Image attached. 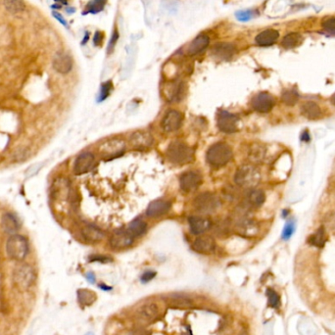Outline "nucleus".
<instances>
[{
  "label": "nucleus",
  "instance_id": "f8f14e48",
  "mask_svg": "<svg viewBox=\"0 0 335 335\" xmlns=\"http://www.w3.org/2000/svg\"><path fill=\"white\" fill-rule=\"evenodd\" d=\"M202 184V176L196 172H186L182 174L180 178V186L182 192H188L196 190Z\"/></svg>",
  "mask_w": 335,
  "mask_h": 335
},
{
  "label": "nucleus",
  "instance_id": "052dcab7",
  "mask_svg": "<svg viewBox=\"0 0 335 335\" xmlns=\"http://www.w3.org/2000/svg\"><path fill=\"white\" fill-rule=\"evenodd\" d=\"M188 335H192V332L188 330Z\"/></svg>",
  "mask_w": 335,
  "mask_h": 335
},
{
  "label": "nucleus",
  "instance_id": "3c124183",
  "mask_svg": "<svg viewBox=\"0 0 335 335\" xmlns=\"http://www.w3.org/2000/svg\"><path fill=\"white\" fill-rule=\"evenodd\" d=\"M86 278L90 284H94V282H96V276L92 272H88Z\"/></svg>",
  "mask_w": 335,
  "mask_h": 335
},
{
  "label": "nucleus",
  "instance_id": "f03ea898",
  "mask_svg": "<svg viewBox=\"0 0 335 335\" xmlns=\"http://www.w3.org/2000/svg\"><path fill=\"white\" fill-rule=\"evenodd\" d=\"M234 154L228 144L218 142L213 144L207 151V162L214 168H222L232 160Z\"/></svg>",
  "mask_w": 335,
  "mask_h": 335
},
{
  "label": "nucleus",
  "instance_id": "f257e3e1",
  "mask_svg": "<svg viewBox=\"0 0 335 335\" xmlns=\"http://www.w3.org/2000/svg\"><path fill=\"white\" fill-rule=\"evenodd\" d=\"M261 178L262 174L258 168L254 165H243L236 170L234 182L242 188L252 190L260 184Z\"/></svg>",
  "mask_w": 335,
  "mask_h": 335
},
{
  "label": "nucleus",
  "instance_id": "6e6d98bb",
  "mask_svg": "<svg viewBox=\"0 0 335 335\" xmlns=\"http://www.w3.org/2000/svg\"><path fill=\"white\" fill-rule=\"evenodd\" d=\"M100 288H103L102 290H111L112 289L111 288H107V286H100Z\"/></svg>",
  "mask_w": 335,
  "mask_h": 335
},
{
  "label": "nucleus",
  "instance_id": "7ed1b4c3",
  "mask_svg": "<svg viewBox=\"0 0 335 335\" xmlns=\"http://www.w3.org/2000/svg\"><path fill=\"white\" fill-rule=\"evenodd\" d=\"M167 157L170 162L176 165H186L194 159V152L192 147L182 142H174L168 145Z\"/></svg>",
  "mask_w": 335,
  "mask_h": 335
},
{
  "label": "nucleus",
  "instance_id": "e433bc0d",
  "mask_svg": "<svg viewBox=\"0 0 335 335\" xmlns=\"http://www.w3.org/2000/svg\"><path fill=\"white\" fill-rule=\"evenodd\" d=\"M282 100L288 106H294L299 100V94L293 90H288L282 92Z\"/></svg>",
  "mask_w": 335,
  "mask_h": 335
},
{
  "label": "nucleus",
  "instance_id": "13d9d810",
  "mask_svg": "<svg viewBox=\"0 0 335 335\" xmlns=\"http://www.w3.org/2000/svg\"><path fill=\"white\" fill-rule=\"evenodd\" d=\"M134 335H145L144 332H136Z\"/></svg>",
  "mask_w": 335,
  "mask_h": 335
},
{
  "label": "nucleus",
  "instance_id": "c03bdc74",
  "mask_svg": "<svg viewBox=\"0 0 335 335\" xmlns=\"http://www.w3.org/2000/svg\"><path fill=\"white\" fill-rule=\"evenodd\" d=\"M322 28L326 32L335 36V17L324 20L322 23Z\"/></svg>",
  "mask_w": 335,
  "mask_h": 335
},
{
  "label": "nucleus",
  "instance_id": "ddd939ff",
  "mask_svg": "<svg viewBox=\"0 0 335 335\" xmlns=\"http://www.w3.org/2000/svg\"><path fill=\"white\" fill-rule=\"evenodd\" d=\"M182 120L184 117L180 112L176 110H170L162 120V128L167 132H176L182 126Z\"/></svg>",
  "mask_w": 335,
  "mask_h": 335
},
{
  "label": "nucleus",
  "instance_id": "de8ad7c7",
  "mask_svg": "<svg viewBox=\"0 0 335 335\" xmlns=\"http://www.w3.org/2000/svg\"><path fill=\"white\" fill-rule=\"evenodd\" d=\"M103 38H104V34L100 30H97L94 34V44L96 46H101L102 42H103Z\"/></svg>",
  "mask_w": 335,
  "mask_h": 335
},
{
  "label": "nucleus",
  "instance_id": "2f4dec72",
  "mask_svg": "<svg viewBox=\"0 0 335 335\" xmlns=\"http://www.w3.org/2000/svg\"><path fill=\"white\" fill-rule=\"evenodd\" d=\"M303 38L302 36L297 32H291L288 36H286L282 42V46L286 49H292L301 44Z\"/></svg>",
  "mask_w": 335,
  "mask_h": 335
},
{
  "label": "nucleus",
  "instance_id": "b1692460",
  "mask_svg": "<svg viewBox=\"0 0 335 335\" xmlns=\"http://www.w3.org/2000/svg\"><path fill=\"white\" fill-rule=\"evenodd\" d=\"M301 114L308 120H318L322 116L320 106L312 101H307L301 106Z\"/></svg>",
  "mask_w": 335,
  "mask_h": 335
},
{
  "label": "nucleus",
  "instance_id": "dca6fc26",
  "mask_svg": "<svg viewBox=\"0 0 335 335\" xmlns=\"http://www.w3.org/2000/svg\"><path fill=\"white\" fill-rule=\"evenodd\" d=\"M53 68L56 72L66 74L71 72L72 69V57L64 52H59L54 56Z\"/></svg>",
  "mask_w": 335,
  "mask_h": 335
},
{
  "label": "nucleus",
  "instance_id": "f3484780",
  "mask_svg": "<svg viewBox=\"0 0 335 335\" xmlns=\"http://www.w3.org/2000/svg\"><path fill=\"white\" fill-rule=\"evenodd\" d=\"M216 242L210 236H202L195 240L192 244V249L200 254L210 255L216 251Z\"/></svg>",
  "mask_w": 335,
  "mask_h": 335
},
{
  "label": "nucleus",
  "instance_id": "20e7f679",
  "mask_svg": "<svg viewBox=\"0 0 335 335\" xmlns=\"http://www.w3.org/2000/svg\"><path fill=\"white\" fill-rule=\"evenodd\" d=\"M28 251L30 247L28 240L20 234L11 236L6 242L7 255L15 261L24 260L28 254Z\"/></svg>",
  "mask_w": 335,
  "mask_h": 335
},
{
  "label": "nucleus",
  "instance_id": "79ce46f5",
  "mask_svg": "<svg viewBox=\"0 0 335 335\" xmlns=\"http://www.w3.org/2000/svg\"><path fill=\"white\" fill-rule=\"evenodd\" d=\"M113 88V84L111 82V80H108L107 82L103 84L102 86H101V92H100V98H99V101H103L105 100L108 96H110V92Z\"/></svg>",
  "mask_w": 335,
  "mask_h": 335
},
{
  "label": "nucleus",
  "instance_id": "bb28decb",
  "mask_svg": "<svg viewBox=\"0 0 335 335\" xmlns=\"http://www.w3.org/2000/svg\"><path fill=\"white\" fill-rule=\"evenodd\" d=\"M82 236L84 238V240H88V242H92V243L100 242L101 240L104 238L103 232L100 228H96V226H94V224L86 226L82 230Z\"/></svg>",
  "mask_w": 335,
  "mask_h": 335
},
{
  "label": "nucleus",
  "instance_id": "a878e982",
  "mask_svg": "<svg viewBox=\"0 0 335 335\" xmlns=\"http://www.w3.org/2000/svg\"><path fill=\"white\" fill-rule=\"evenodd\" d=\"M20 222L18 218L11 214V213H6L2 216V228L5 232L9 234H15L20 230Z\"/></svg>",
  "mask_w": 335,
  "mask_h": 335
},
{
  "label": "nucleus",
  "instance_id": "f704fd0d",
  "mask_svg": "<svg viewBox=\"0 0 335 335\" xmlns=\"http://www.w3.org/2000/svg\"><path fill=\"white\" fill-rule=\"evenodd\" d=\"M4 7L13 14L22 12L24 10V0H4Z\"/></svg>",
  "mask_w": 335,
  "mask_h": 335
},
{
  "label": "nucleus",
  "instance_id": "5701e85b",
  "mask_svg": "<svg viewBox=\"0 0 335 335\" xmlns=\"http://www.w3.org/2000/svg\"><path fill=\"white\" fill-rule=\"evenodd\" d=\"M236 52V48L232 44L220 42L213 48V54L220 60H230Z\"/></svg>",
  "mask_w": 335,
  "mask_h": 335
},
{
  "label": "nucleus",
  "instance_id": "09e8293b",
  "mask_svg": "<svg viewBox=\"0 0 335 335\" xmlns=\"http://www.w3.org/2000/svg\"><path fill=\"white\" fill-rule=\"evenodd\" d=\"M92 262H101V263H108L111 262L112 260L108 257H103V256H94L90 258Z\"/></svg>",
  "mask_w": 335,
  "mask_h": 335
},
{
  "label": "nucleus",
  "instance_id": "864d4df0",
  "mask_svg": "<svg viewBox=\"0 0 335 335\" xmlns=\"http://www.w3.org/2000/svg\"><path fill=\"white\" fill-rule=\"evenodd\" d=\"M90 40V32H86V36H84V42H82V44H86L88 42V40Z\"/></svg>",
  "mask_w": 335,
  "mask_h": 335
},
{
  "label": "nucleus",
  "instance_id": "6ab92c4d",
  "mask_svg": "<svg viewBox=\"0 0 335 335\" xmlns=\"http://www.w3.org/2000/svg\"><path fill=\"white\" fill-rule=\"evenodd\" d=\"M190 230L193 234H202L209 230L212 226V222L209 218L203 216H193L188 218Z\"/></svg>",
  "mask_w": 335,
  "mask_h": 335
},
{
  "label": "nucleus",
  "instance_id": "49530a36",
  "mask_svg": "<svg viewBox=\"0 0 335 335\" xmlns=\"http://www.w3.org/2000/svg\"><path fill=\"white\" fill-rule=\"evenodd\" d=\"M155 276H156V272H153V270H147V272H145L144 274L142 276L140 280H142V282L146 284V282H149L150 280H152Z\"/></svg>",
  "mask_w": 335,
  "mask_h": 335
},
{
  "label": "nucleus",
  "instance_id": "412c9836",
  "mask_svg": "<svg viewBox=\"0 0 335 335\" xmlns=\"http://www.w3.org/2000/svg\"><path fill=\"white\" fill-rule=\"evenodd\" d=\"M209 44L210 38L205 34H201L192 40L190 46L188 48V54L190 56L200 54L208 48Z\"/></svg>",
  "mask_w": 335,
  "mask_h": 335
},
{
  "label": "nucleus",
  "instance_id": "603ef678",
  "mask_svg": "<svg viewBox=\"0 0 335 335\" xmlns=\"http://www.w3.org/2000/svg\"><path fill=\"white\" fill-rule=\"evenodd\" d=\"M54 16L61 22V24H63L64 26H67V22L65 21V19H64L60 14H58V13H54Z\"/></svg>",
  "mask_w": 335,
  "mask_h": 335
},
{
  "label": "nucleus",
  "instance_id": "5fc2aeb1",
  "mask_svg": "<svg viewBox=\"0 0 335 335\" xmlns=\"http://www.w3.org/2000/svg\"><path fill=\"white\" fill-rule=\"evenodd\" d=\"M56 2H60L61 4H64V5H67V3H68V1L67 0H55Z\"/></svg>",
  "mask_w": 335,
  "mask_h": 335
},
{
  "label": "nucleus",
  "instance_id": "0eeeda50",
  "mask_svg": "<svg viewBox=\"0 0 335 335\" xmlns=\"http://www.w3.org/2000/svg\"><path fill=\"white\" fill-rule=\"evenodd\" d=\"M234 232L242 238H253L260 232V226L254 220L244 218L236 224Z\"/></svg>",
  "mask_w": 335,
  "mask_h": 335
},
{
  "label": "nucleus",
  "instance_id": "423d86ee",
  "mask_svg": "<svg viewBox=\"0 0 335 335\" xmlns=\"http://www.w3.org/2000/svg\"><path fill=\"white\" fill-rule=\"evenodd\" d=\"M240 118L228 111L220 110L216 114V124L220 132L224 134H234L238 130Z\"/></svg>",
  "mask_w": 335,
  "mask_h": 335
},
{
  "label": "nucleus",
  "instance_id": "6e6552de",
  "mask_svg": "<svg viewBox=\"0 0 335 335\" xmlns=\"http://www.w3.org/2000/svg\"><path fill=\"white\" fill-rule=\"evenodd\" d=\"M34 272L28 264H22L18 266L14 272V280L16 284L22 289H28L30 288L34 284Z\"/></svg>",
  "mask_w": 335,
  "mask_h": 335
},
{
  "label": "nucleus",
  "instance_id": "4c0bfd02",
  "mask_svg": "<svg viewBox=\"0 0 335 335\" xmlns=\"http://www.w3.org/2000/svg\"><path fill=\"white\" fill-rule=\"evenodd\" d=\"M170 301L172 305L176 306H190L192 304V300L188 297L180 294H174L170 296Z\"/></svg>",
  "mask_w": 335,
  "mask_h": 335
},
{
  "label": "nucleus",
  "instance_id": "7c9ffc66",
  "mask_svg": "<svg viewBox=\"0 0 335 335\" xmlns=\"http://www.w3.org/2000/svg\"><path fill=\"white\" fill-rule=\"evenodd\" d=\"M146 228H147V224H146V222H145L144 220H142V218H136V220H132V222L130 224V226H128V232L134 238H136V236H142L144 232H145Z\"/></svg>",
  "mask_w": 335,
  "mask_h": 335
},
{
  "label": "nucleus",
  "instance_id": "a19ab883",
  "mask_svg": "<svg viewBox=\"0 0 335 335\" xmlns=\"http://www.w3.org/2000/svg\"><path fill=\"white\" fill-rule=\"evenodd\" d=\"M254 17V11L252 10H242L236 13V18L240 22H248Z\"/></svg>",
  "mask_w": 335,
  "mask_h": 335
},
{
  "label": "nucleus",
  "instance_id": "a18cd8bd",
  "mask_svg": "<svg viewBox=\"0 0 335 335\" xmlns=\"http://www.w3.org/2000/svg\"><path fill=\"white\" fill-rule=\"evenodd\" d=\"M118 40H119V32H118L117 28H115V30H114V32H113V34H112L111 40H110V42H109L108 48H107V50H108V53H109V54H110V53H111V52L114 50V48H115V46H116V44H117Z\"/></svg>",
  "mask_w": 335,
  "mask_h": 335
},
{
  "label": "nucleus",
  "instance_id": "9b49d317",
  "mask_svg": "<svg viewBox=\"0 0 335 335\" xmlns=\"http://www.w3.org/2000/svg\"><path fill=\"white\" fill-rule=\"evenodd\" d=\"M251 104L256 112L266 114L274 108V99L268 92H260L257 96H254Z\"/></svg>",
  "mask_w": 335,
  "mask_h": 335
},
{
  "label": "nucleus",
  "instance_id": "c85d7f7f",
  "mask_svg": "<svg viewBox=\"0 0 335 335\" xmlns=\"http://www.w3.org/2000/svg\"><path fill=\"white\" fill-rule=\"evenodd\" d=\"M266 200V195L263 190L252 188L247 194V203L252 208H260Z\"/></svg>",
  "mask_w": 335,
  "mask_h": 335
},
{
  "label": "nucleus",
  "instance_id": "aec40b11",
  "mask_svg": "<svg viewBox=\"0 0 335 335\" xmlns=\"http://www.w3.org/2000/svg\"><path fill=\"white\" fill-rule=\"evenodd\" d=\"M160 310L154 303H147L136 310V316L142 322H152L158 318Z\"/></svg>",
  "mask_w": 335,
  "mask_h": 335
},
{
  "label": "nucleus",
  "instance_id": "72a5a7b5",
  "mask_svg": "<svg viewBox=\"0 0 335 335\" xmlns=\"http://www.w3.org/2000/svg\"><path fill=\"white\" fill-rule=\"evenodd\" d=\"M107 0H92L88 3L86 6V10L84 12V15L86 14H97L101 11H103Z\"/></svg>",
  "mask_w": 335,
  "mask_h": 335
},
{
  "label": "nucleus",
  "instance_id": "c756f323",
  "mask_svg": "<svg viewBox=\"0 0 335 335\" xmlns=\"http://www.w3.org/2000/svg\"><path fill=\"white\" fill-rule=\"evenodd\" d=\"M326 230L322 226L320 228L316 230V232L314 234H312L311 236L308 238V243L312 246H314V247H318V248L324 247V244H326Z\"/></svg>",
  "mask_w": 335,
  "mask_h": 335
},
{
  "label": "nucleus",
  "instance_id": "4468645a",
  "mask_svg": "<svg viewBox=\"0 0 335 335\" xmlns=\"http://www.w3.org/2000/svg\"><path fill=\"white\" fill-rule=\"evenodd\" d=\"M153 144V136L145 130H138L130 134V144L138 150H145Z\"/></svg>",
  "mask_w": 335,
  "mask_h": 335
},
{
  "label": "nucleus",
  "instance_id": "c9c22d12",
  "mask_svg": "<svg viewBox=\"0 0 335 335\" xmlns=\"http://www.w3.org/2000/svg\"><path fill=\"white\" fill-rule=\"evenodd\" d=\"M266 297H268V304L270 308L272 309H278L280 307V295L276 293V291H274L272 288H268L266 292Z\"/></svg>",
  "mask_w": 335,
  "mask_h": 335
},
{
  "label": "nucleus",
  "instance_id": "39448f33",
  "mask_svg": "<svg viewBox=\"0 0 335 335\" xmlns=\"http://www.w3.org/2000/svg\"><path fill=\"white\" fill-rule=\"evenodd\" d=\"M220 205V199L211 192L201 193L194 200L195 209L203 214H210L215 212Z\"/></svg>",
  "mask_w": 335,
  "mask_h": 335
},
{
  "label": "nucleus",
  "instance_id": "4be33fe9",
  "mask_svg": "<svg viewBox=\"0 0 335 335\" xmlns=\"http://www.w3.org/2000/svg\"><path fill=\"white\" fill-rule=\"evenodd\" d=\"M278 38H280V34L276 30L268 28V30H266L262 32H260L256 36L255 40L258 46L266 48V46H270L278 42Z\"/></svg>",
  "mask_w": 335,
  "mask_h": 335
},
{
  "label": "nucleus",
  "instance_id": "8fccbe9b",
  "mask_svg": "<svg viewBox=\"0 0 335 335\" xmlns=\"http://www.w3.org/2000/svg\"><path fill=\"white\" fill-rule=\"evenodd\" d=\"M301 140H302L303 142H310L311 138H310V134H309L308 130H306V132H303V134H302V136H301Z\"/></svg>",
  "mask_w": 335,
  "mask_h": 335
},
{
  "label": "nucleus",
  "instance_id": "bf43d9fd",
  "mask_svg": "<svg viewBox=\"0 0 335 335\" xmlns=\"http://www.w3.org/2000/svg\"><path fill=\"white\" fill-rule=\"evenodd\" d=\"M86 335H94V334L92 332H88V334H86Z\"/></svg>",
  "mask_w": 335,
  "mask_h": 335
},
{
  "label": "nucleus",
  "instance_id": "9d476101",
  "mask_svg": "<svg viewBox=\"0 0 335 335\" xmlns=\"http://www.w3.org/2000/svg\"><path fill=\"white\" fill-rule=\"evenodd\" d=\"M96 163V157L90 152H84L78 156L74 164V172L76 176H82L88 172Z\"/></svg>",
  "mask_w": 335,
  "mask_h": 335
},
{
  "label": "nucleus",
  "instance_id": "a211bd4d",
  "mask_svg": "<svg viewBox=\"0 0 335 335\" xmlns=\"http://www.w3.org/2000/svg\"><path fill=\"white\" fill-rule=\"evenodd\" d=\"M172 205L168 201L166 200H162V199H158L155 200L153 202H151L147 208L146 211V215L148 216L149 218H160L162 216L166 215L168 212L170 211Z\"/></svg>",
  "mask_w": 335,
  "mask_h": 335
},
{
  "label": "nucleus",
  "instance_id": "cd10ccee",
  "mask_svg": "<svg viewBox=\"0 0 335 335\" xmlns=\"http://www.w3.org/2000/svg\"><path fill=\"white\" fill-rule=\"evenodd\" d=\"M182 94L184 84L182 82L170 84L164 90V94L168 101H180L182 98Z\"/></svg>",
  "mask_w": 335,
  "mask_h": 335
},
{
  "label": "nucleus",
  "instance_id": "393cba45",
  "mask_svg": "<svg viewBox=\"0 0 335 335\" xmlns=\"http://www.w3.org/2000/svg\"><path fill=\"white\" fill-rule=\"evenodd\" d=\"M266 155V148L263 144H252L248 151V158L253 164H261L263 163Z\"/></svg>",
  "mask_w": 335,
  "mask_h": 335
},
{
  "label": "nucleus",
  "instance_id": "473e14b6",
  "mask_svg": "<svg viewBox=\"0 0 335 335\" xmlns=\"http://www.w3.org/2000/svg\"><path fill=\"white\" fill-rule=\"evenodd\" d=\"M78 299L82 305L90 306L92 303L96 302V295L92 291L80 289L78 291Z\"/></svg>",
  "mask_w": 335,
  "mask_h": 335
},
{
  "label": "nucleus",
  "instance_id": "4d7b16f0",
  "mask_svg": "<svg viewBox=\"0 0 335 335\" xmlns=\"http://www.w3.org/2000/svg\"><path fill=\"white\" fill-rule=\"evenodd\" d=\"M332 103L335 106V94L334 96H332Z\"/></svg>",
  "mask_w": 335,
  "mask_h": 335
},
{
  "label": "nucleus",
  "instance_id": "2eb2a0df",
  "mask_svg": "<svg viewBox=\"0 0 335 335\" xmlns=\"http://www.w3.org/2000/svg\"><path fill=\"white\" fill-rule=\"evenodd\" d=\"M134 238L128 230H117L110 238V245L116 250L126 249L132 245Z\"/></svg>",
  "mask_w": 335,
  "mask_h": 335
},
{
  "label": "nucleus",
  "instance_id": "58836bf2",
  "mask_svg": "<svg viewBox=\"0 0 335 335\" xmlns=\"http://www.w3.org/2000/svg\"><path fill=\"white\" fill-rule=\"evenodd\" d=\"M322 226L326 230H335V211L330 212L324 216Z\"/></svg>",
  "mask_w": 335,
  "mask_h": 335
},
{
  "label": "nucleus",
  "instance_id": "37998d69",
  "mask_svg": "<svg viewBox=\"0 0 335 335\" xmlns=\"http://www.w3.org/2000/svg\"><path fill=\"white\" fill-rule=\"evenodd\" d=\"M163 7L168 12H176L178 7V0H162Z\"/></svg>",
  "mask_w": 335,
  "mask_h": 335
},
{
  "label": "nucleus",
  "instance_id": "ea45409f",
  "mask_svg": "<svg viewBox=\"0 0 335 335\" xmlns=\"http://www.w3.org/2000/svg\"><path fill=\"white\" fill-rule=\"evenodd\" d=\"M295 228H296L295 222L293 220H288L286 224V226H284V232H282V240H289L293 236V234L295 232Z\"/></svg>",
  "mask_w": 335,
  "mask_h": 335
},
{
  "label": "nucleus",
  "instance_id": "1a4fd4ad",
  "mask_svg": "<svg viewBox=\"0 0 335 335\" xmlns=\"http://www.w3.org/2000/svg\"><path fill=\"white\" fill-rule=\"evenodd\" d=\"M126 149V144L119 138L109 140L101 144L100 153L104 159H114L122 155Z\"/></svg>",
  "mask_w": 335,
  "mask_h": 335
}]
</instances>
